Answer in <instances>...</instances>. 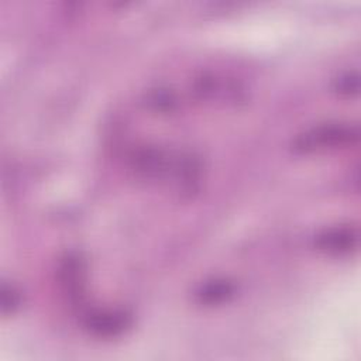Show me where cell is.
Returning a JSON list of instances; mask_svg holds the SVG:
<instances>
[{
	"label": "cell",
	"instance_id": "3",
	"mask_svg": "<svg viewBox=\"0 0 361 361\" xmlns=\"http://www.w3.org/2000/svg\"><path fill=\"white\" fill-rule=\"evenodd\" d=\"M314 244L329 254H348L358 244V231L353 226H333L320 231L314 238Z\"/></svg>",
	"mask_w": 361,
	"mask_h": 361
},
{
	"label": "cell",
	"instance_id": "2",
	"mask_svg": "<svg viewBox=\"0 0 361 361\" xmlns=\"http://www.w3.org/2000/svg\"><path fill=\"white\" fill-rule=\"evenodd\" d=\"M133 324L130 313L121 309H97L87 312L83 317L85 329L96 337H117Z\"/></svg>",
	"mask_w": 361,
	"mask_h": 361
},
{
	"label": "cell",
	"instance_id": "4",
	"mask_svg": "<svg viewBox=\"0 0 361 361\" xmlns=\"http://www.w3.org/2000/svg\"><path fill=\"white\" fill-rule=\"evenodd\" d=\"M61 283L71 299L80 300L85 288V261L78 254H68L61 264Z\"/></svg>",
	"mask_w": 361,
	"mask_h": 361
},
{
	"label": "cell",
	"instance_id": "1",
	"mask_svg": "<svg viewBox=\"0 0 361 361\" xmlns=\"http://www.w3.org/2000/svg\"><path fill=\"white\" fill-rule=\"evenodd\" d=\"M358 126L350 123H324L312 127L293 140V151L309 154L326 148L351 145L358 141Z\"/></svg>",
	"mask_w": 361,
	"mask_h": 361
},
{
	"label": "cell",
	"instance_id": "6",
	"mask_svg": "<svg viewBox=\"0 0 361 361\" xmlns=\"http://www.w3.org/2000/svg\"><path fill=\"white\" fill-rule=\"evenodd\" d=\"M147 104L157 111H172L176 106V97L168 89H158L147 96Z\"/></svg>",
	"mask_w": 361,
	"mask_h": 361
},
{
	"label": "cell",
	"instance_id": "5",
	"mask_svg": "<svg viewBox=\"0 0 361 361\" xmlns=\"http://www.w3.org/2000/svg\"><path fill=\"white\" fill-rule=\"evenodd\" d=\"M235 292V285L227 279H212L203 282L195 296L199 303L219 305L228 300Z\"/></svg>",
	"mask_w": 361,
	"mask_h": 361
},
{
	"label": "cell",
	"instance_id": "7",
	"mask_svg": "<svg viewBox=\"0 0 361 361\" xmlns=\"http://www.w3.org/2000/svg\"><path fill=\"white\" fill-rule=\"evenodd\" d=\"M336 89L338 93L351 96L358 92V76L355 73H345L336 80Z\"/></svg>",
	"mask_w": 361,
	"mask_h": 361
}]
</instances>
